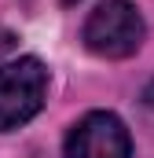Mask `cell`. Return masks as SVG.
Masks as SVG:
<instances>
[{
  "mask_svg": "<svg viewBox=\"0 0 154 158\" xmlns=\"http://www.w3.org/2000/svg\"><path fill=\"white\" fill-rule=\"evenodd\" d=\"M81 40L99 59H128L143 44V19L132 0H103L84 19Z\"/></svg>",
  "mask_w": 154,
  "mask_h": 158,
  "instance_id": "1",
  "label": "cell"
},
{
  "mask_svg": "<svg viewBox=\"0 0 154 158\" xmlns=\"http://www.w3.org/2000/svg\"><path fill=\"white\" fill-rule=\"evenodd\" d=\"M48 96V70L40 59L22 55L0 66V132H11L37 114Z\"/></svg>",
  "mask_w": 154,
  "mask_h": 158,
  "instance_id": "2",
  "label": "cell"
},
{
  "mask_svg": "<svg viewBox=\"0 0 154 158\" xmlns=\"http://www.w3.org/2000/svg\"><path fill=\"white\" fill-rule=\"evenodd\" d=\"M132 136L125 121L110 110H92L66 136V158H128Z\"/></svg>",
  "mask_w": 154,
  "mask_h": 158,
  "instance_id": "3",
  "label": "cell"
},
{
  "mask_svg": "<svg viewBox=\"0 0 154 158\" xmlns=\"http://www.w3.org/2000/svg\"><path fill=\"white\" fill-rule=\"evenodd\" d=\"M63 4H77V0H63Z\"/></svg>",
  "mask_w": 154,
  "mask_h": 158,
  "instance_id": "4",
  "label": "cell"
}]
</instances>
